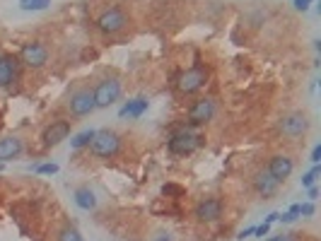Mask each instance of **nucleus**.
Instances as JSON below:
<instances>
[{
  "mask_svg": "<svg viewBox=\"0 0 321 241\" xmlns=\"http://www.w3.org/2000/svg\"><path fill=\"white\" fill-rule=\"evenodd\" d=\"M89 150H92L94 157L111 159L121 150V135L114 133V130H94V138L89 142Z\"/></svg>",
  "mask_w": 321,
  "mask_h": 241,
  "instance_id": "1",
  "label": "nucleus"
},
{
  "mask_svg": "<svg viewBox=\"0 0 321 241\" xmlns=\"http://www.w3.org/2000/svg\"><path fill=\"white\" fill-rule=\"evenodd\" d=\"M121 89H124V85H121V80H119V77H104V80H102V82L92 89L97 109H107V106H111L114 102H119Z\"/></svg>",
  "mask_w": 321,
  "mask_h": 241,
  "instance_id": "2",
  "label": "nucleus"
},
{
  "mask_svg": "<svg viewBox=\"0 0 321 241\" xmlns=\"http://www.w3.org/2000/svg\"><path fill=\"white\" fill-rule=\"evenodd\" d=\"M126 24H128V17H126L124 7H119V5L107 7V10L97 17V27H99V32H104V34H119Z\"/></svg>",
  "mask_w": 321,
  "mask_h": 241,
  "instance_id": "3",
  "label": "nucleus"
},
{
  "mask_svg": "<svg viewBox=\"0 0 321 241\" xmlns=\"http://www.w3.org/2000/svg\"><path fill=\"white\" fill-rule=\"evenodd\" d=\"M205 82H208V70H205L203 65H193V68L184 70V72L179 75L177 89H179L181 94H193V92H198L200 87H205Z\"/></svg>",
  "mask_w": 321,
  "mask_h": 241,
  "instance_id": "4",
  "label": "nucleus"
},
{
  "mask_svg": "<svg viewBox=\"0 0 321 241\" xmlns=\"http://www.w3.org/2000/svg\"><path fill=\"white\" fill-rule=\"evenodd\" d=\"M278 130H280L283 138L295 140V138H302V135L309 130V120H307V116H304L302 111H292V114H287V116L280 119Z\"/></svg>",
  "mask_w": 321,
  "mask_h": 241,
  "instance_id": "5",
  "label": "nucleus"
},
{
  "mask_svg": "<svg viewBox=\"0 0 321 241\" xmlns=\"http://www.w3.org/2000/svg\"><path fill=\"white\" fill-rule=\"evenodd\" d=\"M46 60H49V49H46L44 44H39V41H29V44H24L22 51H19V63L27 65V68L39 70V68L46 65Z\"/></svg>",
  "mask_w": 321,
  "mask_h": 241,
  "instance_id": "6",
  "label": "nucleus"
},
{
  "mask_svg": "<svg viewBox=\"0 0 321 241\" xmlns=\"http://www.w3.org/2000/svg\"><path fill=\"white\" fill-rule=\"evenodd\" d=\"M68 109H70L72 116H87V114H92L97 109L92 89H77V92H72L70 102H68Z\"/></svg>",
  "mask_w": 321,
  "mask_h": 241,
  "instance_id": "7",
  "label": "nucleus"
},
{
  "mask_svg": "<svg viewBox=\"0 0 321 241\" xmlns=\"http://www.w3.org/2000/svg\"><path fill=\"white\" fill-rule=\"evenodd\" d=\"M198 145H200L198 135H193L191 130H179L169 140V152H174V155H191Z\"/></svg>",
  "mask_w": 321,
  "mask_h": 241,
  "instance_id": "8",
  "label": "nucleus"
},
{
  "mask_svg": "<svg viewBox=\"0 0 321 241\" xmlns=\"http://www.w3.org/2000/svg\"><path fill=\"white\" fill-rule=\"evenodd\" d=\"M268 172H270V176L278 181V183H283L285 179H290V174L295 172V162L287 155H275L268 162Z\"/></svg>",
  "mask_w": 321,
  "mask_h": 241,
  "instance_id": "9",
  "label": "nucleus"
},
{
  "mask_svg": "<svg viewBox=\"0 0 321 241\" xmlns=\"http://www.w3.org/2000/svg\"><path fill=\"white\" fill-rule=\"evenodd\" d=\"M220 215H222V200H217V198H205L196 205L198 222H215V220H220Z\"/></svg>",
  "mask_w": 321,
  "mask_h": 241,
  "instance_id": "10",
  "label": "nucleus"
},
{
  "mask_svg": "<svg viewBox=\"0 0 321 241\" xmlns=\"http://www.w3.org/2000/svg\"><path fill=\"white\" fill-rule=\"evenodd\" d=\"M215 111H217V106H215L213 99H198L191 106V111H189V120H191L193 125L208 123V120H213Z\"/></svg>",
  "mask_w": 321,
  "mask_h": 241,
  "instance_id": "11",
  "label": "nucleus"
},
{
  "mask_svg": "<svg viewBox=\"0 0 321 241\" xmlns=\"http://www.w3.org/2000/svg\"><path fill=\"white\" fill-rule=\"evenodd\" d=\"M17 72H19V60L10 53L0 56V87H10L17 80Z\"/></svg>",
  "mask_w": 321,
  "mask_h": 241,
  "instance_id": "12",
  "label": "nucleus"
},
{
  "mask_svg": "<svg viewBox=\"0 0 321 241\" xmlns=\"http://www.w3.org/2000/svg\"><path fill=\"white\" fill-rule=\"evenodd\" d=\"M68 135H70V123H68V120H56V123H51V125L44 130V142H46L49 147H56V145L63 142Z\"/></svg>",
  "mask_w": 321,
  "mask_h": 241,
  "instance_id": "13",
  "label": "nucleus"
},
{
  "mask_svg": "<svg viewBox=\"0 0 321 241\" xmlns=\"http://www.w3.org/2000/svg\"><path fill=\"white\" fill-rule=\"evenodd\" d=\"M278 186H280V183L270 176V172H268V169H261V172L254 174V188H256L258 195H263V198L273 195V193L278 190Z\"/></svg>",
  "mask_w": 321,
  "mask_h": 241,
  "instance_id": "14",
  "label": "nucleus"
},
{
  "mask_svg": "<svg viewBox=\"0 0 321 241\" xmlns=\"http://www.w3.org/2000/svg\"><path fill=\"white\" fill-rule=\"evenodd\" d=\"M22 155V140L19 138H2L0 140V162L15 159Z\"/></svg>",
  "mask_w": 321,
  "mask_h": 241,
  "instance_id": "15",
  "label": "nucleus"
},
{
  "mask_svg": "<svg viewBox=\"0 0 321 241\" xmlns=\"http://www.w3.org/2000/svg\"><path fill=\"white\" fill-rule=\"evenodd\" d=\"M147 111V99H143V97H138V99H133V102H128L121 111H119V116L121 119H138V116H143Z\"/></svg>",
  "mask_w": 321,
  "mask_h": 241,
  "instance_id": "16",
  "label": "nucleus"
},
{
  "mask_svg": "<svg viewBox=\"0 0 321 241\" xmlns=\"http://www.w3.org/2000/svg\"><path fill=\"white\" fill-rule=\"evenodd\" d=\"M75 205L80 210H94L97 207V198H94V193L87 186H82V188L75 190Z\"/></svg>",
  "mask_w": 321,
  "mask_h": 241,
  "instance_id": "17",
  "label": "nucleus"
},
{
  "mask_svg": "<svg viewBox=\"0 0 321 241\" xmlns=\"http://www.w3.org/2000/svg\"><path fill=\"white\" fill-rule=\"evenodd\" d=\"M92 138H94V130H82L70 140V145H72V150H80V147H87L92 142Z\"/></svg>",
  "mask_w": 321,
  "mask_h": 241,
  "instance_id": "18",
  "label": "nucleus"
},
{
  "mask_svg": "<svg viewBox=\"0 0 321 241\" xmlns=\"http://www.w3.org/2000/svg\"><path fill=\"white\" fill-rule=\"evenodd\" d=\"M51 5V0H19V7L27 12H41Z\"/></svg>",
  "mask_w": 321,
  "mask_h": 241,
  "instance_id": "19",
  "label": "nucleus"
},
{
  "mask_svg": "<svg viewBox=\"0 0 321 241\" xmlns=\"http://www.w3.org/2000/svg\"><path fill=\"white\" fill-rule=\"evenodd\" d=\"M58 241H85V239L80 237V232L75 227H63L58 232Z\"/></svg>",
  "mask_w": 321,
  "mask_h": 241,
  "instance_id": "20",
  "label": "nucleus"
},
{
  "mask_svg": "<svg viewBox=\"0 0 321 241\" xmlns=\"http://www.w3.org/2000/svg\"><path fill=\"white\" fill-rule=\"evenodd\" d=\"M319 174H321V169H319V164H317L312 172H307V174L302 176V188H309V186H314V183H317V179H319Z\"/></svg>",
  "mask_w": 321,
  "mask_h": 241,
  "instance_id": "21",
  "label": "nucleus"
},
{
  "mask_svg": "<svg viewBox=\"0 0 321 241\" xmlns=\"http://www.w3.org/2000/svg\"><path fill=\"white\" fill-rule=\"evenodd\" d=\"M297 217H300V205H292V207H290L287 212H283L278 220H280V222H285V224H290V222H295Z\"/></svg>",
  "mask_w": 321,
  "mask_h": 241,
  "instance_id": "22",
  "label": "nucleus"
},
{
  "mask_svg": "<svg viewBox=\"0 0 321 241\" xmlns=\"http://www.w3.org/2000/svg\"><path fill=\"white\" fill-rule=\"evenodd\" d=\"M36 172H39V174H56V172H58V164H39Z\"/></svg>",
  "mask_w": 321,
  "mask_h": 241,
  "instance_id": "23",
  "label": "nucleus"
},
{
  "mask_svg": "<svg viewBox=\"0 0 321 241\" xmlns=\"http://www.w3.org/2000/svg\"><path fill=\"white\" fill-rule=\"evenodd\" d=\"M300 215L312 217L314 215V203H300Z\"/></svg>",
  "mask_w": 321,
  "mask_h": 241,
  "instance_id": "24",
  "label": "nucleus"
},
{
  "mask_svg": "<svg viewBox=\"0 0 321 241\" xmlns=\"http://www.w3.org/2000/svg\"><path fill=\"white\" fill-rule=\"evenodd\" d=\"M268 232H270V224H266V222H263L261 227H254V234H256V237H261V239H263Z\"/></svg>",
  "mask_w": 321,
  "mask_h": 241,
  "instance_id": "25",
  "label": "nucleus"
},
{
  "mask_svg": "<svg viewBox=\"0 0 321 241\" xmlns=\"http://www.w3.org/2000/svg\"><path fill=\"white\" fill-rule=\"evenodd\" d=\"M266 241H295L292 234H278V237H268Z\"/></svg>",
  "mask_w": 321,
  "mask_h": 241,
  "instance_id": "26",
  "label": "nucleus"
},
{
  "mask_svg": "<svg viewBox=\"0 0 321 241\" xmlns=\"http://www.w3.org/2000/svg\"><path fill=\"white\" fill-rule=\"evenodd\" d=\"M312 162H314V164H319L321 162V145H317V147L312 150Z\"/></svg>",
  "mask_w": 321,
  "mask_h": 241,
  "instance_id": "27",
  "label": "nucleus"
},
{
  "mask_svg": "<svg viewBox=\"0 0 321 241\" xmlns=\"http://www.w3.org/2000/svg\"><path fill=\"white\" fill-rule=\"evenodd\" d=\"M295 7L302 10V12H307L309 10V0H295Z\"/></svg>",
  "mask_w": 321,
  "mask_h": 241,
  "instance_id": "28",
  "label": "nucleus"
},
{
  "mask_svg": "<svg viewBox=\"0 0 321 241\" xmlns=\"http://www.w3.org/2000/svg\"><path fill=\"white\" fill-rule=\"evenodd\" d=\"M162 193H164V195H172V193H181V188H177V186H164Z\"/></svg>",
  "mask_w": 321,
  "mask_h": 241,
  "instance_id": "29",
  "label": "nucleus"
},
{
  "mask_svg": "<svg viewBox=\"0 0 321 241\" xmlns=\"http://www.w3.org/2000/svg\"><path fill=\"white\" fill-rule=\"evenodd\" d=\"M307 195H309V200H317V195H319V188H317V186H309V188H307Z\"/></svg>",
  "mask_w": 321,
  "mask_h": 241,
  "instance_id": "30",
  "label": "nucleus"
},
{
  "mask_svg": "<svg viewBox=\"0 0 321 241\" xmlns=\"http://www.w3.org/2000/svg\"><path fill=\"white\" fill-rule=\"evenodd\" d=\"M278 217H280V212H270V215L266 217V224H273V222H275Z\"/></svg>",
  "mask_w": 321,
  "mask_h": 241,
  "instance_id": "31",
  "label": "nucleus"
},
{
  "mask_svg": "<svg viewBox=\"0 0 321 241\" xmlns=\"http://www.w3.org/2000/svg\"><path fill=\"white\" fill-rule=\"evenodd\" d=\"M249 234H254V227H249V229H244V232H239V239H244V237H249Z\"/></svg>",
  "mask_w": 321,
  "mask_h": 241,
  "instance_id": "32",
  "label": "nucleus"
},
{
  "mask_svg": "<svg viewBox=\"0 0 321 241\" xmlns=\"http://www.w3.org/2000/svg\"><path fill=\"white\" fill-rule=\"evenodd\" d=\"M155 241H172V237H169V234H162V237H157Z\"/></svg>",
  "mask_w": 321,
  "mask_h": 241,
  "instance_id": "33",
  "label": "nucleus"
},
{
  "mask_svg": "<svg viewBox=\"0 0 321 241\" xmlns=\"http://www.w3.org/2000/svg\"><path fill=\"white\" fill-rule=\"evenodd\" d=\"M309 2H312V0H309Z\"/></svg>",
  "mask_w": 321,
  "mask_h": 241,
  "instance_id": "34",
  "label": "nucleus"
}]
</instances>
